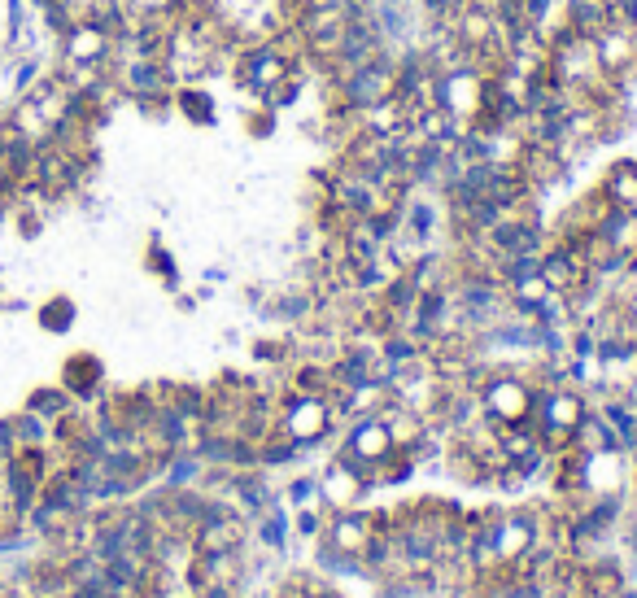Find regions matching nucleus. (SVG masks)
Wrapping results in <instances>:
<instances>
[{
  "mask_svg": "<svg viewBox=\"0 0 637 598\" xmlns=\"http://www.w3.org/2000/svg\"><path fill=\"white\" fill-rule=\"evenodd\" d=\"M96 385H101V363L88 354H75L66 363V380H62V389L70 393V398H92Z\"/></svg>",
  "mask_w": 637,
  "mask_h": 598,
  "instance_id": "10",
  "label": "nucleus"
},
{
  "mask_svg": "<svg viewBox=\"0 0 637 598\" xmlns=\"http://www.w3.org/2000/svg\"><path fill=\"white\" fill-rule=\"evenodd\" d=\"M594 49H598V66H603L607 79H624L629 70H637V31H620L607 27L603 35H594Z\"/></svg>",
  "mask_w": 637,
  "mask_h": 598,
  "instance_id": "6",
  "label": "nucleus"
},
{
  "mask_svg": "<svg viewBox=\"0 0 637 598\" xmlns=\"http://www.w3.org/2000/svg\"><path fill=\"white\" fill-rule=\"evenodd\" d=\"M524 5V18L533 22V27H542V22H550V14H555V0H520Z\"/></svg>",
  "mask_w": 637,
  "mask_h": 598,
  "instance_id": "18",
  "label": "nucleus"
},
{
  "mask_svg": "<svg viewBox=\"0 0 637 598\" xmlns=\"http://www.w3.org/2000/svg\"><path fill=\"white\" fill-rule=\"evenodd\" d=\"M70 319H75V306H70L66 297H53V302L40 310V324H44L48 332H66V328H70Z\"/></svg>",
  "mask_w": 637,
  "mask_h": 598,
  "instance_id": "14",
  "label": "nucleus"
},
{
  "mask_svg": "<svg viewBox=\"0 0 637 598\" xmlns=\"http://www.w3.org/2000/svg\"><path fill=\"white\" fill-rule=\"evenodd\" d=\"M603 193L611 206H637V162H620L616 171L607 175V184H603Z\"/></svg>",
  "mask_w": 637,
  "mask_h": 598,
  "instance_id": "12",
  "label": "nucleus"
},
{
  "mask_svg": "<svg viewBox=\"0 0 637 598\" xmlns=\"http://www.w3.org/2000/svg\"><path fill=\"white\" fill-rule=\"evenodd\" d=\"M5 118H9V123H14V131H18V136H27V140H31V145H44V140L53 136V123H48L40 105H35V101H27V97H18V101H14V110H9Z\"/></svg>",
  "mask_w": 637,
  "mask_h": 598,
  "instance_id": "9",
  "label": "nucleus"
},
{
  "mask_svg": "<svg viewBox=\"0 0 637 598\" xmlns=\"http://www.w3.org/2000/svg\"><path fill=\"white\" fill-rule=\"evenodd\" d=\"M581 267H585L581 254H572V249H550V254L537 262V275L546 280L550 293H572L576 284H581Z\"/></svg>",
  "mask_w": 637,
  "mask_h": 598,
  "instance_id": "7",
  "label": "nucleus"
},
{
  "mask_svg": "<svg viewBox=\"0 0 637 598\" xmlns=\"http://www.w3.org/2000/svg\"><path fill=\"white\" fill-rule=\"evenodd\" d=\"M57 44H62V62H88V66H105V70H110L114 35H105L101 27H92V22H79V27H70ZM110 79H114V75H110Z\"/></svg>",
  "mask_w": 637,
  "mask_h": 598,
  "instance_id": "5",
  "label": "nucleus"
},
{
  "mask_svg": "<svg viewBox=\"0 0 637 598\" xmlns=\"http://www.w3.org/2000/svg\"><path fill=\"white\" fill-rule=\"evenodd\" d=\"M411 227H415V236H428V227H432V210L424 206V201H415V206H411Z\"/></svg>",
  "mask_w": 637,
  "mask_h": 598,
  "instance_id": "21",
  "label": "nucleus"
},
{
  "mask_svg": "<svg viewBox=\"0 0 637 598\" xmlns=\"http://www.w3.org/2000/svg\"><path fill=\"white\" fill-rule=\"evenodd\" d=\"M297 92H302V83H297V75H288V79L275 83L271 92H262V97H267V110H284V105L297 101Z\"/></svg>",
  "mask_w": 637,
  "mask_h": 598,
  "instance_id": "16",
  "label": "nucleus"
},
{
  "mask_svg": "<svg viewBox=\"0 0 637 598\" xmlns=\"http://www.w3.org/2000/svg\"><path fill=\"white\" fill-rule=\"evenodd\" d=\"M480 97H485V79L476 75L472 66H463V70H450V75H437V105L446 110L450 118H472L480 114Z\"/></svg>",
  "mask_w": 637,
  "mask_h": 598,
  "instance_id": "3",
  "label": "nucleus"
},
{
  "mask_svg": "<svg viewBox=\"0 0 637 598\" xmlns=\"http://www.w3.org/2000/svg\"><path fill=\"white\" fill-rule=\"evenodd\" d=\"M489 411L502 415V420H520L528 411V393L515 385V380H498V385L489 389Z\"/></svg>",
  "mask_w": 637,
  "mask_h": 598,
  "instance_id": "11",
  "label": "nucleus"
},
{
  "mask_svg": "<svg viewBox=\"0 0 637 598\" xmlns=\"http://www.w3.org/2000/svg\"><path fill=\"white\" fill-rule=\"evenodd\" d=\"M563 27L594 40V35L607 31V5L603 0H563Z\"/></svg>",
  "mask_w": 637,
  "mask_h": 598,
  "instance_id": "8",
  "label": "nucleus"
},
{
  "mask_svg": "<svg viewBox=\"0 0 637 598\" xmlns=\"http://www.w3.org/2000/svg\"><path fill=\"white\" fill-rule=\"evenodd\" d=\"M131 14H179L184 0H127Z\"/></svg>",
  "mask_w": 637,
  "mask_h": 598,
  "instance_id": "17",
  "label": "nucleus"
},
{
  "mask_svg": "<svg viewBox=\"0 0 637 598\" xmlns=\"http://www.w3.org/2000/svg\"><path fill=\"white\" fill-rule=\"evenodd\" d=\"M175 105H179V110H184V114L192 118V123H210V97H206V92L184 88V92H179V97H175Z\"/></svg>",
  "mask_w": 637,
  "mask_h": 598,
  "instance_id": "15",
  "label": "nucleus"
},
{
  "mask_svg": "<svg viewBox=\"0 0 637 598\" xmlns=\"http://www.w3.org/2000/svg\"><path fill=\"white\" fill-rule=\"evenodd\" d=\"M197 472H201V459H184V454H179L171 463V485H188Z\"/></svg>",
  "mask_w": 637,
  "mask_h": 598,
  "instance_id": "19",
  "label": "nucleus"
},
{
  "mask_svg": "<svg viewBox=\"0 0 637 598\" xmlns=\"http://www.w3.org/2000/svg\"><path fill=\"white\" fill-rule=\"evenodd\" d=\"M27 411H35L48 424H57L66 411H75V398H70L66 389H35L31 398H27Z\"/></svg>",
  "mask_w": 637,
  "mask_h": 598,
  "instance_id": "13",
  "label": "nucleus"
},
{
  "mask_svg": "<svg viewBox=\"0 0 637 598\" xmlns=\"http://www.w3.org/2000/svg\"><path fill=\"white\" fill-rule=\"evenodd\" d=\"M114 83H118V92H127V97H136V101L171 97V88H175V79H171L162 57H136V53L118 62Z\"/></svg>",
  "mask_w": 637,
  "mask_h": 598,
  "instance_id": "2",
  "label": "nucleus"
},
{
  "mask_svg": "<svg viewBox=\"0 0 637 598\" xmlns=\"http://www.w3.org/2000/svg\"><path fill=\"white\" fill-rule=\"evenodd\" d=\"M336 97H341L345 110H371V105L393 97V57L389 49L376 53L371 62L336 75Z\"/></svg>",
  "mask_w": 637,
  "mask_h": 598,
  "instance_id": "1",
  "label": "nucleus"
},
{
  "mask_svg": "<svg viewBox=\"0 0 637 598\" xmlns=\"http://www.w3.org/2000/svg\"><path fill=\"white\" fill-rule=\"evenodd\" d=\"M18 9H22V0H0V44H9V31H14Z\"/></svg>",
  "mask_w": 637,
  "mask_h": 598,
  "instance_id": "20",
  "label": "nucleus"
},
{
  "mask_svg": "<svg viewBox=\"0 0 637 598\" xmlns=\"http://www.w3.org/2000/svg\"><path fill=\"white\" fill-rule=\"evenodd\" d=\"M293 75V66L284 62L280 53L271 49L267 40H258V44H249V49H240V62H236V79L245 83L249 92H271L280 79Z\"/></svg>",
  "mask_w": 637,
  "mask_h": 598,
  "instance_id": "4",
  "label": "nucleus"
}]
</instances>
